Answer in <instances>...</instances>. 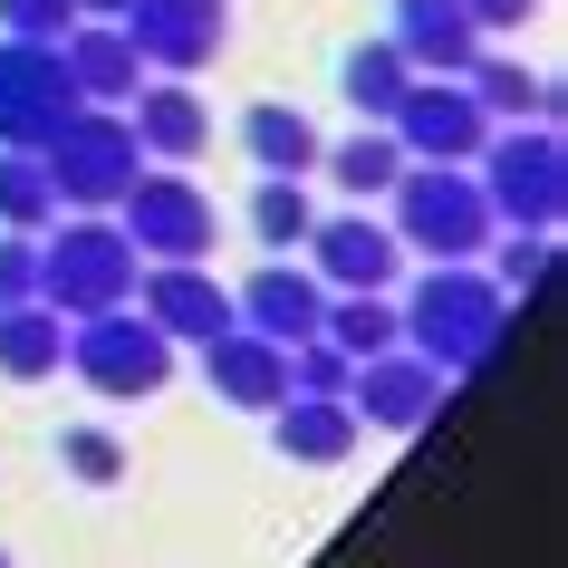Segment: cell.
<instances>
[{
    "label": "cell",
    "instance_id": "obj_1",
    "mask_svg": "<svg viewBox=\"0 0 568 568\" xmlns=\"http://www.w3.org/2000/svg\"><path fill=\"white\" fill-rule=\"evenodd\" d=\"M395 318H405V347H415L424 366H444L453 386H463V376L501 347L510 300H501V280H491L481 261H434L415 290H405V308H395Z\"/></svg>",
    "mask_w": 568,
    "mask_h": 568
},
{
    "label": "cell",
    "instance_id": "obj_2",
    "mask_svg": "<svg viewBox=\"0 0 568 568\" xmlns=\"http://www.w3.org/2000/svg\"><path fill=\"white\" fill-rule=\"evenodd\" d=\"M473 183L481 203H491V222L501 232H559L568 222V145L559 125H491L473 154Z\"/></svg>",
    "mask_w": 568,
    "mask_h": 568
},
{
    "label": "cell",
    "instance_id": "obj_3",
    "mask_svg": "<svg viewBox=\"0 0 568 568\" xmlns=\"http://www.w3.org/2000/svg\"><path fill=\"white\" fill-rule=\"evenodd\" d=\"M386 232L405 241V251H424V261H481L491 251V203H481L473 164H405V174L386 183Z\"/></svg>",
    "mask_w": 568,
    "mask_h": 568
},
{
    "label": "cell",
    "instance_id": "obj_4",
    "mask_svg": "<svg viewBox=\"0 0 568 568\" xmlns=\"http://www.w3.org/2000/svg\"><path fill=\"white\" fill-rule=\"evenodd\" d=\"M135 241H125L116 212H68L59 241H39V300L59 318H88V308H116L135 300Z\"/></svg>",
    "mask_w": 568,
    "mask_h": 568
},
{
    "label": "cell",
    "instance_id": "obj_5",
    "mask_svg": "<svg viewBox=\"0 0 568 568\" xmlns=\"http://www.w3.org/2000/svg\"><path fill=\"white\" fill-rule=\"evenodd\" d=\"M68 366H78L106 405H145V395H164V376H174V337L154 328L135 300H116V308L68 318Z\"/></svg>",
    "mask_w": 568,
    "mask_h": 568
},
{
    "label": "cell",
    "instance_id": "obj_6",
    "mask_svg": "<svg viewBox=\"0 0 568 568\" xmlns=\"http://www.w3.org/2000/svg\"><path fill=\"white\" fill-rule=\"evenodd\" d=\"M39 164L59 183V212H116L125 183L145 174V145H135L125 106H78V116L39 145Z\"/></svg>",
    "mask_w": 568,
    "mask_h": 568
},
{
    "label": "cell",
    "instance_id": "obj_7",
    "mask_svg": "<svg viewBox=\"0 0 568 568\" xmlns=\"http://www.w3.org/2000/svg\"><path fill=\"white\" fill-rule=\"evenodd\" d=\"M116 222H125V241H135V261H212V241H222L212 193L193 174H174V164H154V174L125 183Z\"/></svg>",
    "mask_w": 568,
    "mask_h": 568
},
{
    "label": "cell",
    "instance_id": "obj_8",
    "mask_svg": "<svg viewBox=\"0 0 568 568\" xmlns=\"http://www.w3.org/2000/svg\"><path fill=\"white\" fill-rule=\"evenodd\" d=\"M116 30L135 39L145 78H203V68L232 49V10H222V0H125Z\"/></svg>",
    "mask_w": 568,
    "mask_h": 568
},
{
    "label": "cell",
    "instance_id": "obj_9",
    "mask_svg": "<svg viewBox=\"0 0 568 568\" xmlns=\"http://www.w3.org/2000/svg\"><path fill=\"white\" fill-rule=\"evenodd\" d=\"M88 97L68 88V59L49 39H0V145H49Z\"/></svg>",
    "mask_w": 568,
    "mask_h": 568
},
{
    "label": "cell",
    "instance_id": "obj_10",
    "mask_svg": "<svg viewBox=\"0 0 568 568\" xmlns=\"http://www.w3.org/2000/svg\"><path fill=\"white\" fill-rule=\"evenodd\" d=\"M395 145H405V164H473L481 135H491V116H481V97L463 88V78H415V88L395 97Z\"/></svg>",
    "mask_w": 568,
    "mask_h": 568
},
{
    "label": "cell",
    "instance_id": "obj_11",
    "mask_svg": "<svg viewBox=\"0 0 568 568\" xmlns=\"http://www.w3.org/2000/svg\"><path fill=\"white\" fill-rule=\"evenodd\" d=\"M347 405H357V424H376V434H424V424L453 405V376L424 366L415 347H386V357H357Z\"/></svg>",
    "mask_w": 568,
    "mask_h": 568
},
{
    "label": "cell",
    "instance_id": "obj_12",
    "mask_svg": "<svg viewBox=\"0 0 568 568\" xmlns=\"http://www.w3.org/2000/svg\"><path fill=\"white\" fill-rule=\"evenodd\" d=\"M135 308H145L174 347H203V337L232 328V290L212 280V261H145L135 270Z\"/></svg>",
    "mask_w": 568,
    "mask_h": 568
},
{
    "label": "cell",
    "instance_id": "obj_13",
    "mask_svg": "<svg viewBox=\"0 0 568 568\" xmlns=\"http://www.w3.org/2000/svg\"><path fill=\"white\" fill-rule=\"evenodd\" d=\"M318 308H328V280H318L308 261H290V251H270V261L232 290V318H241V328H261L270 347L318 337Z\"/></svg>",
    "mask_w": 568,
    "mask_h": 568
},
{
    "label": "cell",
    "instance_id": "obj_14",
    "mask_svg": "<svg viewBox=\"0 0 568 568\" xmlns=\"http://www.w3.org/2000/svg\"><path fill=\"white\" fill-rule=\"evenodd\" d=\"M308 270L328 280V290H395V270H405V241L376 222V212H337V222H308Z\"/></svg>",
    "mask_w": 568,
    "mask_h": 568
},
{
    "label": "cell",
    "instance_id": "obj_15",
    "mask_svg": "<svg viewBox=\"0 0 568 568\" xmlns=\"http://www.w3.org/2000/svg\"><path fill=\"white\" fill-rule=\"evenodd\" d=\"M203 386L222 395V405H241V415H270L280 395H290V347H270L261 328H222V337H203Z\"/></svg>",
    "mask_w": 568,
    "mask_h": 568
},
{
    "label": "cell",
    "instance_id": "obj_16",
    "mask_svg": "<svg viewBox=\"0 0 568 568\" xmlns=\"http://www.w3.org/2000/svg\"><path fill=\"white\" fill-rule=\"evenodd\" d=\"M357 434H366V424H357L347 395H280V405H270V444H280V463H308V473L347 463Z\"/></svg>",
    "mask_w": 568,
    "mask_h": 568
},
{
    "label": "cell",
    "instance_id": "obj_17",
    "mask_svg": "<svg viewBox=\"0 0 568 568\" xmlns=\"http://www.w3.org/2000/svg\"><path fill=\"white\" fill-rule=\"evenodd\" d=\"M395 49L415 78H463L481 59V30L463 0H395Z\"/></svg>",
    "mask_w": 568,
    "mask_h": 568
},
{
    "label": "cell",
    "instance_id": "obj_18",
    "mask_svg": "<svg viewBox=\"0 0 568 568\" xmlns=\"http://www.w3.org/2000/svg\"><path fill=\"white\" fill-rule=\"evenodd\" d=\"M59 59H68V88L88 97V106H125V97L145 88V59H135V39L116 20H78L59 39Z\"/></svg>",
    "mask_w": 568,
    "mask_h": 568
},
{
    "label": "cell",
    "instance_id": "obj_19",
    "mask_svg": "<svg viewBox=\"0 0 568 568\" xmlns=\"http://www.w3.org/2000/svg\"><path fill=\"white\" fill-rule=\"evenodd\" d=\"M125 125H135L145 164H193V154L212 145V106L193 88H135L125 97Z\"/></svg>",
    "mask_w": 568,
    "mask_h": 568
},
{
    "label": "cell",
    "instance_id": "obj_20",
    "mask_svg": "<svg viewBox=\"0 0 568 568\" xmlns=\"http://www.w3.org/2000/svg\"><path fill=\"white\" fill-rule=\"evenodd\" d=\"M68 366V318L49 300H10L0 308V376L10 386H49Z\"/></svg>",
    "mask_w": 568,
    "mask_h": 568
},
{
    "label": "cell",
    "instance_id": "obj_21",
    "mask_svg": "<svg viewBox=\"0 0 568 568\" xmlns=\"http://www.w3.org/2000/svg\"><path fill=\"white\" fill-rule=\"evenodd\" d=\"M463 88L481 97V116L491 125H559V78H530V68L520 59H491V49H481L473 68H463Z\"/></svg>",
    "mask_w": 568,
    "mask_h": 568
},
{
    "label": "cell",
    "instance_id": "obj_22",
    "mask_svg": "<svg viewBox=\"0 0 568 568\" xmlns=\"http://www.w3.org/2000/svg\"><path fill=\"white\" fill-rule=\"evenodd\" d=\"M405 88H415V68H405V49H395V39H357V49L337 59V97L357 106V125H386Z\"/></svg>",
    "mask_w": 568,
    "mask_h": 568
},
{
    "label": "cell",
    "instance_id": "obj_23",
    "mask_svg": "<svg viewBox=\"0 0 568 568\" xmlns=\"http://www.w3.org/2000/svg\"><path fill=\"white\" fill-rule=\"evenodd\" d=\"M241 154H251V164H261V174H318V125L300 116V106H280V97H270V106H251V116H241Z\"/></svg>",
    "mask_w": 568,
    "mask_h": 568
},
{
    "label": "cell",
    "instance_id": "obj_24",
    "mask_svg": "<svg viewBox=\"0 0 568 568\" xmlns=\"http://www.w3.org/2000/svg\"><path fill=\"white\" fill-rule=\"evenodd\" d=\"M318 337H328V347H347V357H386V347H405V318H395L386 290H328Z\"/></svg>",
    "mask_w": 568,
    "mask_h": 568
},
{
    "label": "cell",
    "instance_id": "obj_25",
    "mask_svg": "<svg viewBox=\"0 0 568 568\" xmlns=\"http://www.w3.org/2000/svg\"><path fill=\"white\" fill-rule=\"evenodd\" d=\"M318 174H337V193H357V203H386V183L405 174V145H395V125H357L347 145L318 154Z\"/></svg>",
    "mask_w": 568,
    "mask_h": 568
},
{
    "label": "cell",
    "instance_id": "obj_26",
    "mask_svg": "<svg viewBox=\"0 0 568 568\" xmlns=\"http://www.w3.org/2000/svg\"><path fill=\"white\" fill-rule=\"evenodd\" d=\"M59 222V183L39 145H0V232H49Z\"/></svg>",
    "mask_w": 568,
    "mask_h": 568
},
{
    "label": "cell",
    "instance_id": "obj_27",
    "mask_svg": "<svg viewBox=\"0 0 568 568\" xmlns=\"http://www.w3.org/2000/svg\"><path fill=\"white\" fill-rule=\"evenodd\" d=\"M308 222H318L308 174H261V193H251V241H261V251H300Z\"/></svg>",
    "mask_w": 568,
    "mask_h": 568
},
{
    "label": "cell",
    "instance_id": "obj_28",
    "mask_svg": "<svg viewBox=\"0 0 568 568\" xmlns=\"http://www.w3.org/2000/svg\"><path fill=\"white\" fill-rule=\"evenodd\" d=\"M491 280H501V300H510V308H530L539 290H549V232H510V241H491Z\"/></svg>",
    "mask_w": 568,
    "mask_h": 568
},
{
    "label": "cell",
    "instance_id": "obj_29",
    "mask_svg": "<svg viewBox=\"0 0 568 568\" xmlns=\"http://www.w3.org/2000/svg\"><path fill=\"white\" fill-rule=\"evenodd\" d=\"M59 463L88 481V491H116V481H125V444L106 434V424H68V434H59Z\"/></svg>",
    "mask_w": 568,
    "mask_h": 568
},
{
    "label": "cell",
    "instance_id": "obj_30",
    "mask_svg": "<svg viewBox=\"0 0 568 568\" xmlns=\"http://www.w3.org/2000/svg\"><path fill=\"white\" fill-rule=\"evenodd\" d=\"M347 376H357V357L328 347V337H300L290 347V395H347Z\"/></svg>",
    "mask_w": 568,
    "mask_h": 568
},
{
    "label": "cell",
    "instance_id": "obj_31",
    "mask_svg": "<svg viewBox=\"0 0 568 568\" xmlns=\"http://www.w3.org/2000/svg\"><path fill=\"white\" fill-rule=\"evenodd\" d=\"M78 30V0H0V39H59Z\"/></svg>",
    "mask_w": 568,
    "mask_h": 568
},
{
    "label": "cell",
    "instance_id": "obj_32",
    "mask_svg": "<svg viewBox=\"0 0 568 568\" xmlns=\"http://www.w3.org/2000/svg\"><path fill=\"white\" fill-rule=\"evenodd\" d=\"M10 300H39V232L0 241V308H10Z\"/></svg>",
    "mask_w": 568,
    "mask_h": 568
},
{
    "label": "cell",
    "instance_id": "obj_33",
    "mask_svg": "<svg viewBox=\"0 0 568 568\" xmlns=\"http://www.w3.org/2000/svg\"><path fill=\"white\" fill-rule=\"evenodd\" d=\"M463 10H473V30H481V39L530 30V20H539V0H463Z\"/></svg>",
    "mask_w": 568,
    "mask_h": 568
},
{
    "label": "cell",
    "instance_id": "obj_34",
    "mask_svg": "<svg viewBox=\"0 0 568 568\" xmlns=\"http://www.w3.org/2000/svg\"><path fill=\"white\" fill-rule=\"evenodd\" d=\"M78 20H125V0H78Z\"/></svg>",
    "mask_w": 568,
    "mask_h": 568
},
{
    "label": "cell",
    "instance_id": "obj_35",
    "mask_svg": "<svg viewBox=\"0 0 568 568\" xmlns=\"http://www.w3.org/2000/svg\"><path fill=\"white\" fill-rule=\"evenodd\" d=\"M0 568H10V549H0Z\"/></svg>",
    "mask_w": 568,
    "mask_h": 568
}]
</instances>
